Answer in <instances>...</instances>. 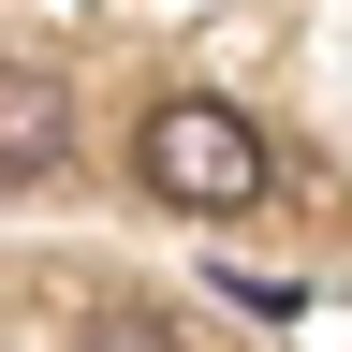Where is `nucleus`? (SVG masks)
I'll return each instance as SVG.
<instances>
[{
	"mask_svg": "<svg viewBox=\"0 0 352 352\" xmlns=\"http://www.w3.org/2000/svg\"><path fill=\"white\" fill-rule=\"evenodd\" d=\"M59 147H74V103H59L44 74H15V59H0V176H44Z\"/></svg>",
	"mask_w": 352,
	"mask_h": 352,
	"instance_id": "obj_2",
	"label": "nucleus"
},
{
	"mask_svg": "<svg viewBox=\"0 0 352 352\" xmlns=\"http://www.w3.org/2000/svg\"><path fill=\"white\" fill-rule=\"evenodd\" d=\"M88 352H162V338L147 323H88Z\"/></svg>",
	"mask_w": 352,
	"mask_h": 352,
	"instance_id": "obj_3",
	"label": "nucleus"
},
{
	"mask_svg": "<svg viewBox=\"0 0 352 352\" xmlns=\"http://www.w3.org/2000/svg\"><path fill=\"white\" fill-rule=\"evenodd\" d=\"M132 162H147V191H162V206H191V220H250L264 191H279L264 132H250L235 103H206V88H176V103H147V132H132Z\"/></svg>",
	"mask_w": 352,
	"mask_h": 352,
	"instance_id": "obj_1",
	"label": "nucleus"
}]
</instances>
